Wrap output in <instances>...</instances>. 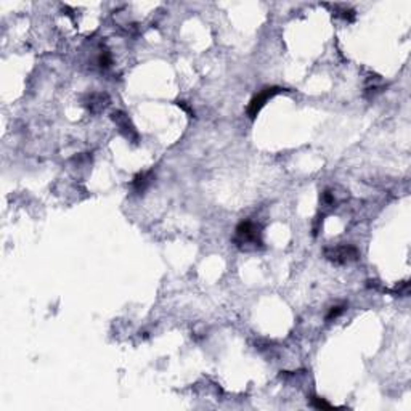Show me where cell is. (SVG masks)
Listing matches in <instances>:
<instances>
[{
    "label": "cell",
    "instance_id": "cell-4",
    "mask_svg": "<svg viewBox=\"0 0 411 411\" xmlns=\"http://www.w3.org/2000/svg\"><path fill=\"white\" fill-rule=\"evenodd\" d=\"M113 120L116 122V125L119 127V130L122 132V134L127 137L129 140H138V134H137L135 127L132 125L129 118L122 111H116L113 114Z\"/></svg>",
    "mask_w": 411,
    "mask_h": 411
},
{
    "label": "cell",
    "instance_id": "cell-3",
    "mask_svg": "<svg viewBox=\"0 0 411 411\" xmlns=\"http://www.w3.org/2000/svg\"><path fill=\"white\" fill-rule=\"evenodd\" d=\"M326 259L336 263H347L358 259V251L354 246H336L325 251Z\"/></svg>",
    "mask_w": 411,
    "mask_h": 411
},
{
    "label": "cell",
    "instance_id": "cell-9",
    "mask_svg": "<svg viewBox=\"0 0 411 411\" xmlns=\"http://www.w3.org/2000/svg\"><path fill=\"white\" fill-rule=\"evenodd\" d=\"M344 308H345V305H336V307H333L329 310V313H328V317H326V320H333V318H337L339 315L344 312Z\"/></svg>",
    "mask_w": 411,
    "mask_h": 411
},
{
    "label": "cell",
    "instance_id": "cell-5",
    "mask_svg": "<svg viewBox=\"0 0 411 411\" xmlns=\"http://www.w3.org/2000/svg\"><path fill=\"white\" fill-rule=\"evenodd\" d=\"M153 180L151 172H141L134 178V189L137 193H143Z\"/></svg>",
    "mask_w": 411,
    "mask_h": 411
},
{
    "label": "cell",
    "instance_id": "cell-8",
    "mask_svg": "<svg viewBox=\"0 0 411 411\" xmlns=\"http://www.w3.org/2000/svg\"><path fill=\"white\" fill-rule=\"evenodd\" d=\"M312 405H313V407L317 408V410H331V408H333L329 403H326L325 400H321V398H318V397H313V398H312Z\"/></svg>",
    "mask_w": 411,
    "mask_h": 411
},
{
    "label": "cell",
    "instance_id": "cell-2",
    "mask_svg": "<svg viewBox=\"0 0 411 411\" xmlns=\"http://www.w3.org/2000/svg\"><path fill=\"white\" fill-rule=\"evenodd\" d=\"M280 92H283V88H280V87H267V88H263L260 93H257L256 97L251 100L249 108H247V114H249V118L254 119L256 116L260 113V109L265 106V103L268 102V100L273 98L276 93H280Z\"/></svg>",
    "mask_w": 411,
    "mask_h": 411
},
{
    "label": "cell",
    "instance_id": "cell-1",
    "mask_svg": "<svg viewBox=\"0 0 411 411\" xmlns=\"http://www.w3.org/2000/svg\"><path fill=\"white\" fill-rule=\"evenodd\" d=\"M236 243H238L240 247H243V249L249 244H252V247H257L259 244H262L259 226L249 222V220L241 222L236 226Z\"/></svg>",
    "mask_w": 411,
    "mask_h": 411
},
{
    "label": "cell",
    "instance_id": "cell-6",
    "mask_svg": "<svg viewBox=\"0 0 411 411\" xmlns=\"http://www.w3.org/2000/svg\"><path fill=\"white\" fill-rule=\"evenodd\" d=\"M103 100H108L106 95L103 93H95L90 97V109L92 111H98V109H103L106 106V103H103Z\"/></svg>",
    "mask_w": 411,
    "mask_h": 411
},
{
    "label": "cell",
    "instance_id": "cell-7",
    "mask_svg": "<svg viewBox=\"0 0 411 411\" xmlns=\"http://www.w3.org/2000/svg\"><path fill=\"white\" fill-rule=\"evenodd\" d=\"M98 65L102 66V68H109V65H111V55H109L108 51H103V53H100Z\"/></svg>",
    "mask_w": 411,
    "mask_h": 411
}]
</instances>
